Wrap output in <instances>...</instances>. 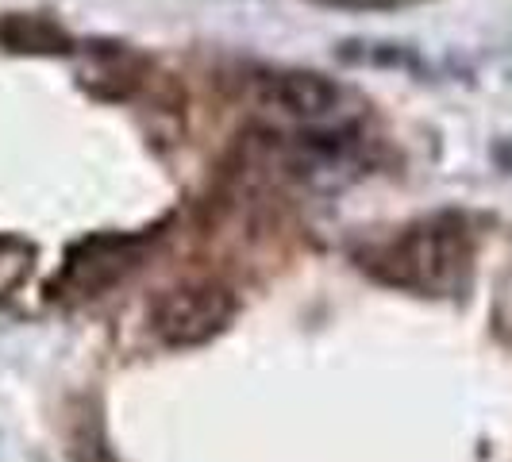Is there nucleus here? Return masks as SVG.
<instances>
[{
  "mask_svg": "<svg viewBox=\"0 0 512 462\" xmlns=\"http://www.w3.org/2000/svg\"><path fill=\"white\" fill-rule=\"evenodd\" d=\"M474 243L459 216H432L366 255L374 278L416 293H455L470 274Z\"/></svg>",
  "mask_w": 512,
  "mask_h": 462,
  "instance_id": "obj_1",
  "label": "nucleus"
},
{
  "mask_svg": "<svg viewBox=\"0 0 512 462\" xmlns=\"http://www.w3.org/2000/svg\"><path fill=\"white\" fill-rule=\"evenodd\" d=\"M235 297L216 282H185L166 289L151 308V332L166 347H201L228 328Z\"/></svg>",
  "mask_w": 512,
  "mask_h": 462,
  "instance_id": "obj_2",
  "label": "nucleus"
},
{
  "mask_svg": "<svg viewBox=\"0 0 512 462\" xmlns=\"http://www.w3.org/2000/svg\"><path fill=\"white\" fill-rule=\"evenodd\" d=\"M343 101H347L343 85L312 70H278V74H258L251 81V104L258 112L301 128L335 124L343 116Z\"/></svg>",
  "mask_w": 512,
  "mask_h": 462,
  "instance_id": "obj_3",
  "label": "nucleus"
},
{
  "mask_svg": "<svg viewBox=\"0 0 512 462\" xmlns=\"http://www.w3.org/2000/svg\"><path fill=\"white\" fill-rule=\"evenodd\" d=\"M147 251L143 235H101V239H85L81 247L70 251L62 274L54 278L58 297H97L108 285H116L124 274L139 266V258Z\"/></svg>",
  "mask_w": 512,
  "mask_h": 462,
  "instance_id": "obj_4",
  "label": "nucleus"
},
{
  "mask_svg": "<svg viewBox=\"0 0 512 462\" xmlns=\"http://www.w3.org/2000/svg\"><path fill=\"white\" fill-rule=\"evenodd\" d=\"M4 43H12V51H62V31L39 24V20H8L0 27Z\"/></svg>",
  "mask_w": 512,
  "mask_h": 462,
  "instance_id": "obj_5",
  "label": "nucleus"
},
{
  "mask_svg": "<svg viewBox=\"0 0 512 462\" xmlns=\"http://www.w3.org/2000/svg\"><path fill=\"white\" fill-rule=\"evenodd\" d=\"M31 266H35V251L20 239H4L0 235V297L16 293L27 282Z\"/></svg>",
  "mask_w": 512,
  "mask_h": 462,
  "instance_id": "obj_6",
  "label": "nucleus"
},
{
  "mask_svg": "<svg viewBox=\"0 0 512 462\" xmlns=\"http://www.w3.org/2000/svg\"><path fill=\"white\" fill-rule=\"evenodd\" d=\"M74 462H116V459H112V451L97 436H77Z\"/></svg>",
  "mask_w": 512,
  "mask_h": 462,
  "instance_id": "obj_7",
  "label": "nucleus"
},
{
  "mask_svg": "<svg viewBox=\"0 0 512 462\" xmlns=\"http://www.w3.org/2000/svg\"><path fill=\"white\" fill-rule=\"evenodd\" d=\"M343 8H393V4H405V0H332Z\"/></svg>",
  "mask_w": 512,
  "mask_h": 462,
  "instance_id": "obj_8",
  "label": "nucleus"
}]
</instances>
